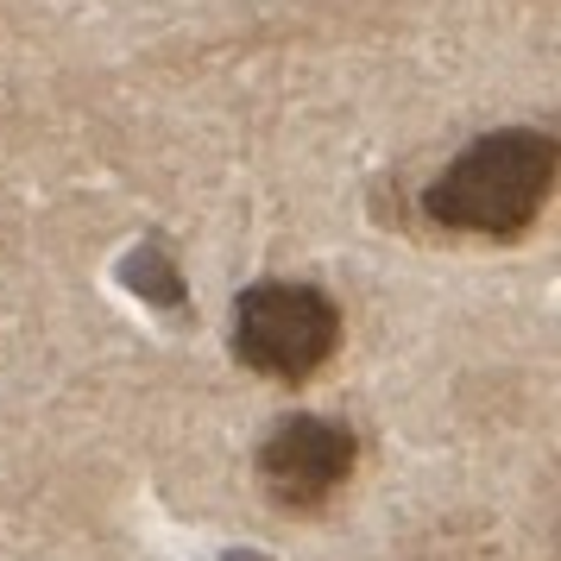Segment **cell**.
<instances>
[{
  "label": "cell",
  "instance_id": "obj_1",
  "mask_svg": "<svg viewBox=\"0 0 561 561\" xmlns=\"http://www.w3.org/2000/svg\"><path fill=\"white\" fill-rule=\"evenodd\" d=\"M556 190V139L536 127H499L423 190V215L473 240H524Z\"/></svg>",
  "mask_w": 561,
  "mask_h": 561
},
{
  "label": "cell",
  "instance_id": "obj_3",
  "mask_svg": "<svg viewBox=\"0 0 561 561\" xmlns=\"http://www.w3.org/2000/svg\"><path fill=\"white\" fill-rule=\"evenodd\" d=\"M359 467V435L334 416H284L278 430L259 442V485L284 511H316L329 505Z\"/></svg>",
  "mask_w": 561,
  "mask_h": 561
},
{
  "label": "cell",
  "instance_id": "obj_2",
  "mask_svg": "<svg viewBox=\"0 0 561 561\" xmlns=\"http://www.w3.org/2000/svg\"><path fill=\"white\" fill-rule=\"evenodd\" d=\"M233 354L247 359L259 379L309 385L341 354V309L316 284H290V278L247 284L233 297Z\"/></svg>",
  "mask_w": 561,
  "mask_h": 561
}]
</instances>
